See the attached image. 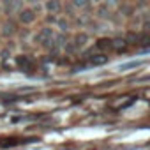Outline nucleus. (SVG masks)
Here are the masks:
<instances>
[{"label": "nucleus", "mask_w": 150, "mask_h": 150, "mask_svg": "<svg viewBox=\"0 0 150 150\" xmlns=\"http://www.w3.org/2000/svg\"><path fill=\"white\" fill-rule=\"evenodd\" d=\"M37 20H39V14H37L32 7H28V6H25V7L16 14V21L20 23V27H32V25L37 23Z\"/></svg>", "instance_id": "nucleus-1"}, {"label": "nucleus", "mask_w": 150, "mask_h": 150, "mask_svg": "<svg viewBox=\"0 0 150 150\" xmlns=\"http://www.w3.org/2000/svg\"><path fill=\"white\" fill-rule=\"evenodd\" d=\"M20 34V23L16 18H4L2 25H0V35L6 39H13Z\"/></svg>", "instance_id": "nucleus-2"}, {"label": "nucleus", "mask_w": 150, "mask_h": 150, "mask_svg": "<svg viewBox=\"0 0 150 150\" xmlns=\"http://www.w3.org/2000/svg\"><path fill=\"white\" fill-rule=\"evenodd\" d=\"M71 41L74 42V46H76L78 51L81 53L88 46V42H90V34H88V30H76L71 35Z\"/></svg>", "instance_id": "nucleus-3"}, {"label": "nucleus", "mask_w": 150, "mask_h": 150, "mask_svg": "<svg viewBox=\"0 0 150 150\" xmlns=\"http://www.w3.org/2000/svg\"><path fill=\"white\" fill-rule=\"evenodd\" d=\"M53 28L57 32H65V34H71L74 30L72 27V20H69L67 16L64 14H58V16H53Z\"/></svg>", "instance_id": "nucleus-4"}, {"label": "nucleus", "mask_w": 150, "mask_h": 150, "mask_svg": "<svg viewBox=\"0 0 150 150\" xmlns=\"http://www.w3.org/2000/svg\"><path fill=\"white\" fill-rule=\"evenodd\" d=\"M44 13L50 16H58L64 11V0H44L42 2Z\"/></svg>", "instance_id": "nucleus-5"}, {"label": "nucleus", "mask_w": 150, "mask_h": 150, "mask_svg": "<svg viewBox=\"0 0 150 150\" xmlns=\"http://www.w3.org/2000/svg\"><path fill=\"white\" fill-rule=\"evenodd\" d=\"M94 48H96L97 51H101V53L111 50V37H108V35H101V37H97L96 42H94Z\"/></svg>", "instance_id": "nucleus-6"}, {"label": "nucleus", "mask_w": 150, "mask_h": 150, "mask_svg": "<svg viewBox=\"0 0 150 150\" xmlns=\"http://www.w3.org/2000/svg\"><path fill=\"white\" fill-rule=\"evenodd\" d=\"M69 39H71V34H65V32H57L55 30V35H53V42H55V46L62 51V48L69 42Z\"/></svg>", "instance_id": "nucleus-7"}, {"label": "nucleus", "mask_w": 150, "mask_h": 150, "mask_svg": "<svg viewBox=\"0 0 150 150\" xmlns=\"http://www.w3.org/2000/svg\"><path fill=\"white\" fill-rule=\"evenodd\" d=\"M129 44H127V41L124 39V37H111V50H115V51H122V50H125Z\"/></svg>", "instance_id": "nucleus-8"}, {"label": "nucleus", "mask_w": 150, "mask_h": 150, "mask_svg": "<svg viewBox=\"0 0 150 150\" xmlns=\"http://www.w3.org/2000/svg\"><path fill=\"white\" fill-rule=\"evenodd\" d=\"M14 62H16V65L18 67H23V69H30V62H32V58H30V55H16L14 57Z\"/></svg>", "instance_id": "nucleus-9"}, {"label": "nucleus", "mask_w": 150, "mask_h": 150, "mask_svg": "<svg viewBox=\"0 0 150 150\" xmlns=\"http://www.w3.org/2000/svg\"><path fill=\"white\" fill-rule=\"evenodd\" d=\"M69 4L76 9V11H85V9H88L92 6L90 0H69Z\"/></svg>", "instance_id": "nucleus-10"}, {"label": "nucleus", "mask_w": 150, "mask_h": 150, "mask_svg": "<svg viewBox=\"0 0 150 150\" xmlns=\"http://www.w3.org/2000/svg\"><path fill=\"white\" fill-rule=\"evenodd\" d=\"M62 53H65V55H69V57H72V55H78L80 51H78V48L76 46H74V42L69 39V42L62 48Z\"/></svg>", "instance_id": "nucleus-11"}, {"label": "nucleus", "mask_w": 150, "mask_h": 150, "mask_svg": "<svg viewBox=\"0 0 150 150\" xmlns=\"http://www.w3.org/2000/svg\"><path fill=\"white\" fill-rule=\"evenodd\" d=\"M13 57V50H11V46H4L2 50H0V60H9Z\"/></svg>", "instance_id": "nucleus-12"}, {"label": "nucleus", "mask_w": 150, "mask_h": 150, "mask_svg": "<svg viewBox=\"0 0 150 150\" xmlns=\"http://www.w3.org/2000/svg\"><path fill=\"white\" fill-rule=\"evenodd\" d=\"M103 4H104L110 11H117L118 6L122 4V0H103Z\"/></svg>", "instance_id": "nucleus-13"}, {"label": "nucleus", "mask_w": 150, "mask_h": 150, "mask_svg": "<svg viewBox=\"0 0 150 150\" xmlns=\"http://www.w3.org/2000/svg\"><path fill=\"white\" fill-rule=\"evenodd\" d=\"M106 60H108V58H106L104 53H101V55H92V57H90V62H92V64H104Z\"/></svg>", "instance_id": "nucleus-14"}, {"label": "nucleus", "mask_w": 150, "mask_h": 150, "mask_svg": "<svg viewBox=\"0 0 150 150\" xmlns=\"http://www.w3.org/2000/svg\"><path fill=\"white\" fill-rule=\"evenodd\" d=\"M25 2V6H28V7H37V6H41L44 0H23Z\"/></svg>", "instance_id": "nucleus-15"}, {"label": "nucleus", "mask_w": 150, "mask_h": 150, "mask_svg": "<svg viewBox=\"0 0 150 150\" xmlns=\"http://www.w3.org/2000/svg\"><path fill=\"white\" fill-rule=\"evenodd\" d=\"M139 65V62H132V64H125V65H122L120 69L122 71H125V69H132V67H138Z\"/></svg>", "instance_id": "nucleus-16"}, {"label": "nucleus", "mask_w": 150, "mask_h": 150, "mask_svg": "<svg viewBox=\"0 0 150 150\" xmlns=\"http://www.w3.org/2000/svg\"><path fill=\"white\" fill-rule=\"evenodd\" d=\"M90 4L96 7V6H99V4H103V0H90Z\"/></svg>", "instance_id": "nucleus-17"}, {"label": "nucleus", "mask_w": 150, "mask_h": 150, "mask_svg": "<svg viewBox=\"0 0 150 150\" xmlns=\"http://www.w3.org/2000/svg\"><path fill=\"white\" fill-rule=\"evenodd\" d=\"M0 16H2V4H0Z\"/></svg>", "instance_id": "nucleus-18"}]
</instances>
